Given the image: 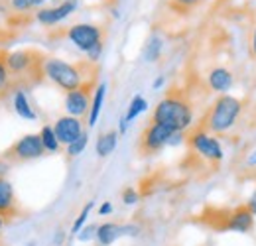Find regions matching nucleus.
Returning a JSON list of instances; mask_svg holds the SVG:
<instances>
[{
    "label": "nucleus",
    "instance_id": "nucleus-12",
    "mask_svg": "<svg viewBox=\"0 0 256 246\" xmlns=\"http://www.w3.org/2000/svg\"><path fill=\"white\" fill-rule=\"evenodd\" d=\"M77 8V0H64L62 4L58 6H52V8H42L36 12V20L42 24V26H56L60 24L62 20H65L67 16H71Z\"/></svg>",
    "mask_w": 256,
    "mask_h": 246
},
{
    "label": "nucleus",
    "instance_id": "nucleus-29",
    "mask_svg": "<svg viewBox=\"0 0 256 246\" xmlns=\"http://www.w3.org/2000/svg\"><path fill=\"white\" fill-rule=\"evenodd\" d=\"M110 213H112V203H110V201H104V203L98 207V215L106 216V215H110Z\"/></svg>",
    "mask_w": 256,
    "mask_h": 246
},
{
    "label": "nucleus",
    "instance_id": "nucleus-32",
    "mask_svg": "<svg viewBox=\"0 0 256 246\" xmlns=\"http://www.w3.org/2000/svg\"><path fill=\"white\" fill-rule=\"evenodd\" d=\"M65 240V232L64 230H58L56 232V236H54V246H62Z\"/></svg>",
    "mask_w": 256,
    "mask_h": 246
},
{
    "label": "nucleus",
    "instance_id": "nucleus-26",
    "mask_svg": "<svg viewBox=\"0 0 256 246\" xmlns=\"http://www.w3.org/2000/svg\"><path fill=\"white\" fill-rule=\"evenodd\" d=\"M205 0H172V8H176L180 12H190L192 8H197Z\"/></svg>",
    "mask_w": 256,
    "mask_h": 246
},
{
    "label": "nucleus",
    "instance_id": "nucleus-23",
    "mask_svg": "<svg viewBox=\"0 0 256 246\" xmlns=\"http://www.w3.org/2000/svg\"><path fill=\"white\" fill-rule=\"evenodd\" d=\"M93 207H95V203H93V201H89V203H87V205L81 209V213H79V216L75 218V222H73V226H71V234H79V230L85 226L87 218H89V215H91Z\"/></svg>",
    "mask_w": 256,
    "mask_h": 246
},
{
    "label": "nucleus",
    "instance_id": "nucleus-5",
    "mask_svg": "<svg viewBox=\"0 0 256 246\" xmlns=\"http://www.w3.org/2000/svg\"><path fill=\"white\" fill-rule=\"evenodd\" d=\"M46 154L44 144L40 134H26L22 138H18L4 154L2 160H6L8 164H24V162H32Z\"/></svg>",
    "mask_w": 256,
    "mask_h": 246
},
{
    "label": "nucleus",
    "instance_id": "nucleus-21",
    "mask_svg": "<svg viewBox=\"0 0 256 246\" xmlns=\"http://www.w3.org/2000/svg\"><path fill=\"white\" fill-rule=\"evenodd\" d=\"M148 108V102H146V98L144 96H140V94H136L132 100H130V104H128V110H126V118L128 122H132L138 114H142L144 110Z\"/></svg>",
    "mask_w": 256,
    "mask_h": 246
},
{
    "label": "nucleus",
    "instance_id": "nucleus-27",
    "mask_svg": "<svg viewBox=\"0 0 256 246\" xmlns=\"http://www.w3.org/2000/svg\"><path fill=\"white\" fill-rule=\"evenodd\" d=\"M77 238H79L81 242H89V240L96 238V226L95 224H91V226H83V228L79 230Z\"/></svg>",
    "mask_w": 256,
    "mask_h": 246
},
{
    "label": "nucleus",
    "instance_id": "nucleus-2",
    "mask_svg": "<svg viewBox=\"0 0 256 246\" xmlns=\"http://www.w3.org/2000/svg\"><path fill=\"white\" fill-rule=\"evenodd\" d=\"M44 63H46V56L40 50H18V52H8L6 54V65L12 77V85L14 91L22 89L28 91L30 87L42 83L46 79L44 75Z\"/></svg>",
    "mask_w": 256,
    "mask_h": 246
},
{
    "label": "nucleus",
    "instance_id": "nucleus-13",
    "mask_svg": "<svg viewBox=\"0 0 256 246\" xmlns=\"http://www.w3.org/2000/svg\"><path fill=\"white\" fill-rule=\"evenodd\" d=\"M18 215H20V207H18L14 187L6 178H0V216L8 222Z\"/></svg>",
    "mask_w": 256,
    "mask_h": 246
},
{
    "label": "nucleus",
    "instance_id": "nucleus-17",
    "mask_svg": "<svg viewBox=\"0 0 256 246\" xmlns=\"http://www.w3.org/2000/svg\"><path fill=\"white\" fill-rule=\"evenodd\" d=\"M12 92H14V110H16V114L22 116L24 120H36L38 114H36V110H34L30 100H28L26 91L16 89V91H12Z\"/></svg>",
    "mask_w": 256,
    "mask_h": 246
},
{
    "label": "nucleus",
    "instance_id": "nucleus-28",
    "mask_svg": "<svg viewBox=\"0 0 256 246\" xmlns=\"http://www.w3.org/2000/svg\"><path fill=\"white\" fill-rule=\"evenodd\" d=\"M138 199H140V195H138V191H136L134 187H126V189L122 191V203H124V205H136Z\"/></svg>",
    "mask_w": 256,
    "mask_h": 246
},
{
    "label": "nucleus",
    "instance_id": "nucleus-33",
    "mask_svg": "<svg viewBox=\"0 0 256 246\" xmlns=\"http://www.w3.org/2000/svg\"><path fill=\"white\" fill-rule=\"evenodd\" d=\"M246 166H250V168H254L256 166V150H252L248 158H246Z\"/></svg>",
    "mask_w": 256,
    "mask_h": 246
},
{
    "label": "nucleus",
    "instance_id": "nucleus-8",
    "mask_svg": "<svg viewBox=\"0 0 256 246\" xmlns=\"http://www.w3.org/2000/svg\"><path fill=\"white\" fill-rule=\"evenodd\" d=\"M174 132H176V130L170 128V126H166V124L150 122L144 128V132H142V136H140V142H138L140 154H144V156L158 154L164 146L170 144V138L174 136Z\"/></svg>",
    "mask_w": 256,
    "mask_h": 246
},
{
    "label": "nucleus",
    "instance_id": "nucleus-24",
    "mask_svg": "<svg viewBox=\"0 0 256 246\" xmlns=\"http://www.w3.org/2000/svg\"><path fill=\"white\" fill-rule=\"evenodd\" d=\"M87 142H89V136H87V132H83L75 142H71L67 146V156L69 158H75V156L83 154V150L87 148Z\"/></svg>",
    "mask_w": 256,
    "mask_h": 246
},
{
    "label": "nucleus",
    "instance_id": "nucleus-25",
    "mask_svg": "<svg viewBox=\"0 0 256 246\" xmlns=\"http://www.w3.org/2000/svg\"><path fill=\"white\" fill-rule=\"evenodd\" d=\"M44 0H10V4H12V8L16 10V12H28V10H32L36 6H40Z\"/></svg>",
    "mask_w": 256,
    "mask_h": 246
},
{
    "label": "nucleus",
    "instance_id": "nucleus-6",
    "mask_svg": "<svg viewBox=\"0 0 256 246\" xmlns=\"http://www.w3.org/2000/svg\"><path fill=\"white\" fill-rule=\"evenodd\" d=\"M188 144H190V148H192L195 154L201 156L203 160H207L209 164H215L217 166V164L223 162L224 152L221 142L213 134H209V132H205L201 128L193 130L192 134L188 136Z\"/></svg>",
    "mask_w": 256,
    "mask_h": 246
},
{
    "label": "nucleus",
    "instance_id": "nucleus-1",
    "mask_svg": "<svg viewBox=\"0 0 256 246\" xmlns=\"http://www.w3.org/2000/svg\"><path fill=\"white\" fill-rule=\"evenodd\" d=\"M44 75L56 87L69 92L77 91L81 87H96L98 67H96V63H91L89 60L87 62L69 63L60 60V58H46Z\"/></svg>",
    "mask_w": 256,
    "mask_h": 246
},
{
    "label": "nucleus",
    "instance_id": "nucleus-3",
    "mask_svg": "<svg viewBox=\"0 0 256 246\" xmlns=\"http://www.w3.org/2000/svg\"><path fill=\"white\" fill-rule=\"evenodd\" d=\"M150 122L166 124L176 132H186L193 122V106L188 94L180 89L170 91L156 104Z\"/></svg>",
    "mask_w": 256,
    "mask_h": 246
},
{
    "label": "nucleus",
    "instance_id": "nucleus-11",
    "mask_svg": "<svg viewBox=\"0 0 256 246\" xmlns=\"http://www.w3.org/2000/svg\"><path fill=\"white\" fill-rule=\"evenodd\" d=\"M54 132H56V136H58L60 144L69 146V144H71V142H75V140H77L85 130H83V122H81V118L65 114V116H60V118L56 120V124H54Z\"/></svg>",
    "mask_w": 256,
    "mask_h": 246
},
{
    "label": "nucleus",
    "instance_id": "nucleus-15",
    "mask_svg": "<svg viewBox=\"0 0 256 246\" xmlns=\"http://www.w3.org/2000/svg\"><path fill=\"white\" fill-rule=\"evenodd\" d=\"M120 236H122V224L102 222L100 226H96V242L100 246H110Z\"/></svg>",
    "mask_w": 256,
    "mask_h": 246
},
{
    "label": "nucleus",
    "instance_id": "nucleus-19",
    "mask_svg": "<svg viewBox=\"0 0 256 246\" xmlns=\"http://www.w3.org/2000/svg\"><path fill=\"white\" fill-rule=\"evenodd\" d=\"M6 54L8 52L0 50V100L6 98L10 92L14 91L12 77H10V71H8V65H6Z\"/></svg>",
    "mask_w": 256,
    "mask_h": 246
},
{
    "label": "nucleus",
    "instance_id": "nucleus-22",
    "mask_svg": "<svg viewBox=\"0 0 256 246\" xmlns=\"http://www.w3.org/2000/svg\"><path fill=\"white\" fill-rule=\"evenodd\" d=\"M162 48H164V44H162L160 38H152V40L146 44V48H144V58H146V62H158V60H160Z\"/></svg>",
    "mask_w": 256,
    "mask_h": 246
},
{
    "label": "nucleus",
    "instance_id": "nucleus-10",
    "mask_svg": "<svg viewBox=\"0 0 256 246\" xmlns=\"http://www.w3.org/2000/svg\"><path fill=\"white\" fill-rule=\"evenodd\" d=\"M254 218L256 216L250 213V209L246 205H238L236 209L226 211L221 230H232V232L246 234V232H250L254 228Z\"/></svg>",
    "mask_w": 256,
    "mask_h": 246
},
{
    "label": "nucleus",
    "instance_id": "nucleus-4",
    "mask_svg": "<svg viewBox=\"0 0 256 246\" xmlns=\"http://www.w3.org/2000/svg\"><path fill=\"white\" fill-rule=\"evenodd\" d=\"M240 112H242L240 98H236L232 94H219L215 98V102L209 106V110L203 118V124L199 128L209 134H224L236 124Z\"/></svg>",
    "mask_w": 256,
    "mask_h": 246
},
{
    "label": "nucleus",
    "instance_id": "nucleus-31",
    "mask_svg": "<svg viewBox=\"0 0 256 246\" xmlns=\"http://www.w3.org/2000/svg\"><path fill=\"white\" fill-rule=\"evenodd\" d=\"M246 207L250 209V213L256 216V189L252 191V195L248 197V201H246Z\"/></svg>",
    "mask_w": 256,
    "mask_h": 246
},
{
    "label": "nucleus",
    "instance_id": "nucleus-16",
    "mask_svg": "<svg viewBox=\"0 0 256 246\" xmlns=\"http://www.w3.org/2000/svg\"><path fill=\"white\" fill-rule=\"evenodd\" d=\"M104 96H106V83H98L93 91V98H91V108H89V114H87V124L93 128L100 116V110H102V102H104Z\"/></svg>",
    "mask_w": 256,
    "mask_h": 246
},
{
    "label": "nucleus",
    "instance_id": "nucleus-14",
    "mask_svg": "<svg viewBox=\"0 0 256 246\" xmlns=\"http://www.w3.org/2000/svg\"><path fill=\"white\" fill-rule=\"evenodd\" d=\"M207 83H209L211 91L226 94V91H230V87L234 85V77L226 67H213L207 75Z\"/></svg>",
    "mask_w": 256,
    "mask_h": 246
},
{
    "label": "nucleus",
    "instance_id": "nucleus-9",
    "mask_svg": "<svg viewBox=\"0 0 256 246\" xmlns=\"http://www.w3.org/2000/svg\"><path fill=\"white\" fill-rule=\"evenodd\" d=\"M93 89L95 87H81L77 91H69L65 92V110L69 116H85L89 114V108H91V98H93Z\"/></svg>",
    "mask_w": 256,
    "mask_h": 246
},
{
    "label": "nucleus",
    "instance_id": "nucleus-30",
    "mask_svg": "<svg viewBox=\"0 0 256 246\" xmlns=\"http://www.w3.org/2000/svg\"><path fill=\"white\" fill-rule=\"evenodd\" d=\"M184 142V132H174V136L170 138V144L168 146H178Z\"/></svg>",
    "mask_w": 256,
    "mask_h": 246
},
{
    "label": "nucleus",
    "instance_id": "nucleus-35",
    "mask_svg": "<svg viewBox=\"0 0 256 246\" xmlns=\"http://www.w3.org/2000/svg\"><path fill=\"white\" fill-rule=\"evenodd\" d=\"M250 50H252V56L256 58V28L252 30V40H250Z\"/></svg>",
    "mask_w": 256,
    "mask_h": 246
},
{
    "label": "nucleus",
    "instance_id": "nucleus-37",
    "mask_svg": "<svg viewBox=\"0 0 256 246\" xmlns=\"http://www.w3.org/2000/svg\"><path fill=\"white\" fill-rule=\"evenodd\" d=\"M4 224H6V220L0 216V236H2V230H4Z\"/></svg>",
    "mask_w": 256,
    "mask_h": 246
},
{
    "label": "nucleus",
    "instance_id": "nucleus-34",
    "mask_svg": "<svg viewBox=\"0 0 256 246\" xmlns=\"http://www.w3.org/2000/svg\"><path fill=\"white\" fill-rule=\"evenodd\" d=\"M126 128H128V120L122 116V118H120V122H118V134H124V132H126Z\"/></svg>",
    "mask_w": 256,
    "mask_h": 246
},
{
    "label": "nucleus",
    "instance_id": "nucleus-18",
    "mask_svg": "<svg viewBox=\"0 0 256 246\" xmlns=\"http://www.w3.org/2000/svg\"><path fill=\"white\" fill-rule=\"evenodd\" d=\"M116 144H118V132H116V130H108V132L100 134V136L96 138V144H95L96 156H98V158L110 156L114 152Z\"/></svg>",
    "mask_w": 256,
    "mask_h": 246
},
{
    "label": "nucleus",
    "instance_id": "nucleus-7",
    "mask_svg": "<svg viewBox=\"0 0 256 246\" xmlns=\"http://www.w3.org/2000/svg\"><path fill=\"white\" fill-rule=\"evenodd\" d=\"M104 34H106L104 28L96 24H75V26H69L65 32L67 40L85 54H89L98 44H104Z\"/></svg>",
    "mask_w": 256,
    "mask_h": 246
},
{
    "label": "nucleus",
    "instance_id": "nucleus-20",
    "mask_svg": "<svg viewBox=\"0 0 256 246\" xmlns=\"http://www.w3.org/2000/svg\"><path fill=\"white\" fill-rule=\"evenodd\" d=\"M40 138H42V144H44V150L48 152V154H56V152H60V140H58V136H56V132H54V126H50V124H46V126H42V130H40Z\"/></svg>",
    "mask_w": 256,
    "mask_h": 246
},
{
    "label": "nucleus",
    "instance_id": "nucleus-36",
    "mask_svg": "<svg viewBox=\"0 0 256 246\" xmlns=\"http://www.w3.org/2000/svg\"><path fill=\"white\" fill-rule=\"evenodd\" d=\"M164 83H166V79H164V77H158V79H156V81H154V85H152V87H154V89H160L162 85H164Z\"/></svg>",
    "mask_w": 256,
    "mask_h": 246
}]
</instances>
